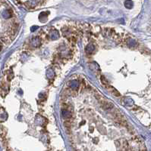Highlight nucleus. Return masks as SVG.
<instances>
[{"instance_id": "2", "label": "nucleus", "mask_w": 151, "mask_h": 151, "mask_svg": "<svg viewBox=\"0 0 151 151\" xmlns=\"http://www.w3.org/2000/svg\"><path fill=\"white\" fill-rule=\"evenodd\" d=\"M2 16H3L5 18H8V17L11 16V14H10L8 11H5L2 13Z\"/></svg>"}, {"instance_id": "1", "label": "nucleus", "mask_w": 151, "mask_h": 151, "mask_svg": "<svg viewBox=\"0 0 151 151\" xmlns=\"http://www.w3.org/2000/svg\"><path fill=\"white\" fill-rule=\"evenodd\" d=\"M93 46L90 44V45H89L87 48H86V51L87 52V53H91L92 52V51L93 50Z\"/></svg>"}]
</instances>
